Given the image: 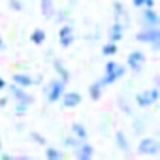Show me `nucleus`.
I'll return each instance as SVG.
<instances>
[{
    "instance_id": "nucleus-18",
    "label": "nucleus",
    "mask_w": 160,
    "mask_h": 160,
    "mask_svg": "<svg viewBox=\"0 0 160 160\" xmlns=\"http://www.w3.org/2000/svg\"><path fill=\"white\" fill-rule=\"evenodd\" d=\"M115 143L119 145V149L121 151H128L130 147V143H128V138H126V134L122 132V130H119V132H115Z\"/></svg>"
},
{
    "instance_id": "nucleus-28",
    "label": "nucleus",
    "mask_w": 160,
    "mask_h": 160,
    "mask_svg": "<svg viewBox=\"0 0 160 160\" xmlns=\"http://www.w3.org/2000/svg\"><path fill=\"white\" fill-rule=\"evenodd\" d=\"M6 87H8V83H6V79H4V77H0V91H4Z\"/></svg>"
},
{
    "instance_id": "nucleus-20",
    "label": "nucleus",
    "mask_w": 160,
    "mask_h": 160,
    "mask_svg": "<svg viewBox=\"0 0 160 160\" xmlns=\"http://www.w3.org/2000/svg\"><path fill=\"white\" fill-rule=\"evenodd\" d=\"M117 51H119V47L115 42H108L102 45V55H106V57H113V55H117Z\"/></svg>"
},
{
    "instance_id": "nucleus-8",
    "label": "nucleus",
    "mask_w": 160,
    "mask_h": 160,
    "mask_svg": "<svg viewBox=\"0 0 160 160\" xmlns=\"http://www.w3.org/2000/svg\"><path fill=\"white\" fill-rule=\"evenodd\" d=\"M58 43L62 47H70L73 43V27L70 23L60 27V30H58Z\"/></svg>"
},
{
    "instance_id": "nucleus-25",
    "label": "nucleus",
    "mask_w": 160,
    "mask_h": 160,
    "mask_svg": "<svg viewBox=\"0 0 160 160\" xmlns=\"http://www.w3.org/2000/svg\"><path fill=\"white\" fill-rule=\"evenodd\" d=\"M113 10H115V21H117L119 17H124V8H122L121 2H115V4H113Z\"/></svg>"
},
{
    "instance_id": "nucleus-15",
    "label": "nucleus",
    "mask_w": 160,
    "mask_h": 160,
    "mask_svg": "<svg viewBox=\"0 0 160 160\" xmlns=\"http://www.w3.org/2000/svg\"><path fill=\"white\" fill-rule=\"evenodd\" d=\"M40 10L45 19H51L55 15V2L53 0H40Z\"/></svg>"
},
{
    "instance_id": "nucleus-31",
    "label": "nucleus",
    "mask_w": 160,
    "mask_h": 160,
    "mask_svg": "<svg viewBox=\"0 0 160 160\" xmlns=\"http://www.w3.org/2000/svg\"><path fill=\"white\" fill-rule=\"evenodd\" d=\"M0 151H2V138H0Z\"/></svg>"
},
{
    "instance_id": "nucleus-9",
    "label": "nucleus",
    "mask_w": 160,
    "mask_h": 160,
    "mask_svg": "<svg viewBox=\"0 0 160 160\" xmlns=\"http://www.w3.org/2000/svg\"><path fill=\"white\" fill-rule=\"evenodd\" d=\"M60 100H62V106L64 108H77L79 104H81V100H83V96L79 94L77 91H70V92H62V96H60Z\"/></svg>"
},
{
    "instance_id": "nucleus-3",
    "label": "nucleus",
    "mask_w": 160,
    "mask_h": 160,
    "mask_svg": "<svg viewBox=\"0 0 160 160\" xmlns=\"http://www.w3.org/2000/svg\"><path fill=\"white\" fill-rule=\"evenodd\" d=\"M158 98H160V92H158L156 87H152V89H145V91L138 92L136 94V104L139 108H149V106H154L158 102Z\"/></svg>"
},
{
    "instance_id": "nucleus-11",
    "label": "nucleus",
    "mask_w": 160,
    "mask_h": 160,
    "mask_svg": "<svg viewBox=\"0 0 160 160\" xmlns=\"http://www.w3.org/2000/svg\"><path fill=\"white\" fill-rule=\"evenodd\" d=\"M126 62H128V66H130L134 72H139L141 66L145 64V53H143V51H132V53L128 55Z\"/></svg>"
},
{
    "instance_id": "nucleus-27",
    "label": "nucleus",
    "mask_w": 160,
    "mask_h": 160,
    "mask_svg": "<svg viewBox=\"0 0 160 160\" xmlns=\"http://www.w3.org/2000/svg\"><path fill=\"white\" fill-rule=\"evenodd\" d=\"M27 109H28V106H27V104L15 102V113H17V115H25V113H27Z\"/></svg>"
},
{
    "instance_id": "nucleus-6",
    "label": "nucleus",
    "mask_w": 160,
    "mask_h": 160,
    "mask_svg": "<svg viewBox=\"0 0 160 160\" xmlns=\"http://www.w3.org/2000/svg\"><path fill=\"white\" fill-rule=\"evenodd\" d=\"M141 10V21L145 28H156L160 25V17L154 12V8H139Z\"/></svg>"
},
{
    "instance_id": "nucleus-14",
    "label": "nucleus",
    "mask_w": 160,
    "mask_h": 160,
    "mask_svg": "<svg viewBox=\"0 0 160 160\" xmlns=\"http://www.w3.org/2000/svg\"><path fill=\"white\" fill-rule=\"evenodd\" d=\"M53 68H55V72L60 75V79H62L64 83H68V81H70V72H68V68L64 66V62H62V60L55 58V60H53Z\"/></svg>"
},
{
    "instance_id": "nucleus-1",
    "label": "nucleus",
    "mask_w": 160,
    "mask_h": 160,
    "mask_svg": "<svg viewBox=\"0 0 160 160\" xmlns=\"http://www.w3.org/2000/svg\"><path fill=\"white\" fill-rule=\"evenodd\" d=\"M126 73V68L122 64H119L117 60H109L106 64V70H104V77L100 79L102 87H108V85H113L115 81H119V79Z\"/></svg>"
},
{
    "instance_id": "nucleus-5",
    "label": "nucleus",
    "mask_w": 160,
    "mask_h": 160,
    "mask_svg": "<svg viewBox=\"0 0 160 160\" xmlns=\"http://www.w3.org/2000/svg\"><path fill=\"white\" fill-rule=\"evenodd\" d=\"M64 87H66V83L62 81V79H53V81L49 83V89H47V100L51 104L58 102L62 92H64Z\"/></svg>"
},
{
    "instance_id": "nucleus-7",
    "label": "nucleus",
    "mask_w": 160,
    "mask_h": 160,
    "mask_svg": "<svg viewBox=\"0 0 160 160\" xmlns=\"http://www.w3.org/2000/svg\"><path fill=\"white\" fill-rule=\"evenodd\" d=\"M10 94L15 98V102H21V104H27V106H30L32 102H34V96L32 94H28L23 87H19V85H10Z\"/></svg>"
},
{
    "instance_id": "nucleus-21",
    "label": "nucleus",
    "mask_w": 160,
    "mask_h": 160,
    "mask_svg": "<svg viewBox=\"0 0 160 160\" xmlns=\"http://www.w3.org/2000/svg\"><path fill=\"white\" fill-rule=\"evenodd\" d=\"M45 156H47V160H60L62 152L58 149H55V147H47L45 149Z\"/></svg>"
},
{
    "instance_id": "nucleus-30",
    "label": "nucleus",
    "mask_w": 160,
    "mask_h": 160,
    "mask_svg": "<svg viewBox=\"0 0 160 160\" xmlns=\"http://www.w3.org/2000/svg\"><path fill=\"white\" fill-rule=\"evenodd\" d=\"M0 49H6V43H4V40H2V36H0Z\"/></svg>"
},
{
    "instance_id": "nucleus-10",
    "label": "nucleus",
    "mask_w": 160,
    "mask_h": 160,
    "mask_svg": "<svg viewBox=\"0 0 160 160\" xmlns=\"http://www.w3.org/2000/svg\"><path fill=\"white\" fill-rule=\"evenodd\" d=\"M73 151H75V156H77L79 160H91L92 154H94V149H92V145H91L87 139H83Z\"/></svg>"
},
{
    "instance_id": "nucleus-16",
    "label": "nucleus",
    "mask_w": 160,
    "mask_h": 160,
    "mask_svg": "<svg viewBox=\"0 0 160 160\" xmlns=\"http://www.w3.org/2000/svg\"><path fill=\"white\" fill-rule=\"evenodd\" d=\"M70 130H72V134H73L75 138H79V139H87V138H89V132H87L85 124H81V122H72Z\"/></svg>"
},
{
    "instance_id": "nucleus-12",
    "label": "nucleus",
    "mask_w": 160,
    "mask_h": 160,
    "mask_svg": "<svg viewBox=\"0 0 160 160\" xmlns=\"http://www.w3.org/2000/svg\"><path fill=\"white\" fill-rule=\"evenodd\" d=\"M13 83L15 85H19V87H23V89H28V87H32L34 85V79H32V75H28V73H23V72H17V73H13Z\"/></svg>"
},
{
    "instance_id": "nucleus-2",
    "label": "nucleus",
    "mask_w": 160,
    "mask_h": 160,
    "mask_svg": "<svg viewBox=\"0 0 160 160\" xmlns=\"http://www.w3.org/2000/svg\"><path fill=\"white\" fill-rule=\"evenodd\" d=\"M136 40L141 42V43H151L154 51L160 49V30L158 27L156 28H143L136 34Z\"/></svg>"
},
{
    "instance_id": "nucleus-4",
    "label": "nucleus",
    "mask_w": 160,
    "mask_h": 160,
    "mask_svg": "<svg viewBox=\"0 0 160 160\" xmlns=\"http://www.w3.org/2000/svg\"><path fill=\"white\" fill-rule=\"evenodd\" d=\"M138 151L141 154H158L160 152V141L154 139V138H143L138 145Z\"/></svg>"
},
{
    "instance_id": "nucleus-29",
    "label": "nucleus",
    "mask_w": 160,
    "mask_h": 160,
    "mask_svg": "<svg viewBox=\"0 0 160 160\" xmlns=\"http://www.w3.org/2000/svg\"><path fill=\"white\" fill-rule=\"evenodd\" d=\"M8 100L10 98H0V108H6L8 106Z\"/></svg>"
},
{
    "instance_id": "nucleus-26",
    "label": "nucleus",
    "mask_w": 160,
    "mask_h": 160,
    "mask_svg": "<svg viewBox=\"0 0 160 160\" xmlns=\"http://www.w3.org/2000/svg\"><path fill=\"white\" fill-rule=\"evenodd\" d=\"M10 8L13 12H23V0H10Z\"/></svg>"
},
{
    "instance_id": "nucleus-17",
    "label": "nucleus",
    "mask_w": 160,
    "mask_h": 160,
    "mask_svg": "<svg viewBox=\"0 0 160 160\" xmlns=\"http://www.w3.org/2000/svg\"><path fill=\"white\" fill-rule=\"evenodd\" d=\"M30 42H32L34 45H42V43L45 42V30H43V28H34V30L30 32Z\"/></svg>"
},
{
    "instance_id": "nucleus-22",
    "label": "nucleus",
    "mask_w": 160,
    "mask_h": 160,
    "mask_svg": "<svg viewBox=\"0 0 160 160\" xmlns=\"http://www.w3.org/2000/svg\"><path fill=\"white\" fill-rule=\"evenodd\" d=\"M81 141H83V139L75 138L73 134H72V136H66V138H64V145H66L68 149H75V147H77L79 143H81Z\"/></svg>"
},
{
    "instance_id": "nucleus-13",
    "label": "nucleus",
    "mask_w": 160,
    "mask_h": 160,
    "mask_svg": "<svg viewBox=\"0 0 160 160\" xmlns=\"http://www.w3.org/2000/svg\"><path fill=\"white\" fill-rule=\"evenodd\" d=\"M122 34H124V28H122V25H121L119 21H115V23L111 25V28H109V42H115V43H119V42L122 40Z\"/></svg>"
},
{
    "instance_id": "nucleus-19",
    "label": "nucleus",
    "mask_w": 160,
    "mask_h": 160,
    "mask_svg": "<svg viewBox=\"0 0 160 160\" xmlns=\"http://www.w3.org/2000/svg\"><path fill=\"white\" fill-rule=\"evenodd\" d=\"M102 92H104V87H102V83H100V79H98V81H94V83L89 87V94H91L92 100H100Z\"/></svg>"
},
{
    "instance_id": "nucleus-23",
    "label": "nucleus",
    "mask_w": 160,
    "mask_h": 160,
    "mask_svg": "<svg viewBox=\"0 0 160 160\" xmlns=\"http://www.w3.org/2000/svg\"><path fill=\"white\" fill-rule=\"evenodd\" d=\"M136 8H154V0H132Z\"/></svg>"
},
{
    "instance_id": "nucleus-24",
    "label": "nucleus",
    "mask_w": 160,
    "mask_h": 160,
    "mask_svg": "<svg viewBox=\"0 0 160 160\" xmlns=\"http://www.w3.org/2000/svg\"><path fill=\"white\" fill-rule=\"evenodd\" d=\"M30 139L36 141V143H40V145H47V139L42 134H38V132H30Z\"/></svg>"
}]
</instances>
